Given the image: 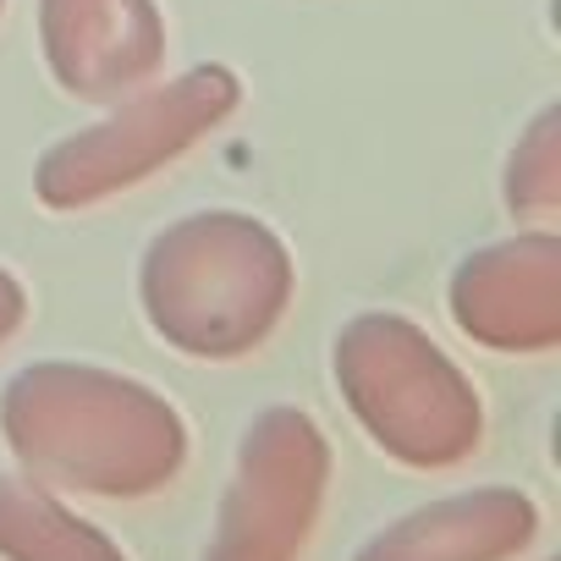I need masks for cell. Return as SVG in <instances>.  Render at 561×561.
Here are the masks:
<instances>
[{
	"label": "cell",
	"mask_w": 561,
	"mask_h": 561,
	"mask_svg": "<svg viewBox=\"0 0 561 561\" xmlns=\"http://www.w3.org/2000/svg\"><path fill=\"white\" fill-rule=\"evenodd\" d=\"M0 435L28 479L100 501H144L187 468V419L105 364L45 358L0 391Z\"/></svg>",
	"instance_id": "1"
},
{
	"label": "cell",
	"mask_w": 561,
	"mask_h": 561,
	"mask_svg": "<svg viewBox=\"0 0 561 561\" xmlns=\"http://www.w3.org/2000/svg\"><path fill=\"white\" fill-rule=\"evenodd\" d=\"M298 293L293 248L242 209H198L154 231L138 259V304L149 331L198 364L259 353Z\"/></svg>",
	"instance_id": "2"
},
{
	"label": "cell",
	"mask_w": 561,
	"mask_h": 561,
	"mask_svg": "<svg viewBox=\"0 0 561 561\" xmlns=\"http://www.w3.org/2000/svg\"><path fill=\"white\" fill-rule=\"evenodd\" d=\"M331 375L358 430L402 468L440 473L479 451L484 402L462 364L408 314L375 309L336 331Z\"/></svg>",
	"instance_id": "3"
},
{
	"label": "cell",
	"mask_w": 561,
	"mask_h": 561,
	"mask_svg": "<svg viewBox=\"0 0 561 561\" xmlns=\"http://www.w3.org/2000/svg\"><path fill=\"white\" fill-rule=\"evenodd\" d=\"M242 105V78L220 61L187 67L171 83H144L116 100L111 116L78 127L72 138L50 144L34 165V198L56 215L94 209L154 171L176 165L198 149L215 127H226Z\"/></svg>",
	"instance_id": "4"
},
{
	"label": "cell",
	"mask_w": 561,
	"mask_h": 561,
	"mask_svg": "<svg viewBox=\"0 0 561 561\" xmlns=\"http://www.w3.org/2000/svg\"><path fill=\"white\" fill-rule=\"evenodd\" d=\"M331 490V440L325 430L275 402L253 413L237 440V462L204 545V561H304Z\"/></svg>",
	"instance_id": "5"
},
{
	"label": "cell",
	"mask_w": 561,
	"mask_h": 561,
	"mask_svg": "<svg viewBox=\"0 0 561 561\" xmlns=\"http://www.w3.org/2000/svg\"><path fill=\"white\" fill-rule=\"evenodd\" d=\"M451 325L490 353H550L561 342V237L517 231L457 259L446 280Z\"/></svg>",
	"instance_id": "6"
},
{
	"label": "cell",
	"mask_w": 561,
	"mask_h": 561,
	"mask_svg": "<svg viewBox=\"0 0 561 561\" xmlns=\"http://www.w3.org/2000/svg\"><path fill=\"white\" fill-rule=\"evenodd\" d=\"M50 78L89 105H116L165 67V18L154 0H39Z\"/></svg>",
	"instance_id": "7"
},
{
	"label": "cell",
	"mask_w": 561,
	"mask_h": 561,
	"mask_svg": "<svg viewBox=\"0 0 561 561\" xmlns=\"http://www.w3.org/2000/svg\"><path fill=\"white\" fill-rule=\"evenodd\" d=\"M539 539V506L517 484L440 495L375 528L353 561H517Z\"/></svg>",
	"instance_id": "8"
},
{
	"label": "cell",
	"mask_w": 561,
	"mask_h": 561,
	"mask_svg": "<svg viewBox=\"0 0 561 561\" xmlns=\"http://www.w3.org/2000/svg\"><path fill=\"white\" fill-rule=\"evenodd\" d=\"M0 561H127V550L50 484L0 473Z\"/></svg>",
	"instance_id": "9"
},
{
	"label": "cell",
	"mask_w": 561,
	"mask_h": 561,
	"mask_svg": "<svg viewBox=\"0 0 561 561\" xmlns=\"http://www.w3.org/2000/svg\"><path fill=\"white\" fill-rule=\"evenodd\" d=\"M501 198L517 220H556L561 209V105H545L506 154Z\"/></svg>",
	"instance_id": "10"
},
{
	"label": "cell",
	"mask_w": 561,
	"mask_h": 561,
	"mask_svg": "<svg viewBox=\"0 0 561 561\" xmlns=\"http://www.w3.org/2000/svg\"><path fill=\"white\" fill-rule=\"evenodd\" d=\"M23 320H28V287H23L7 264H0V347L23 331Z\"/></svg>",
	"instance_id": "11"
},
{
	"label": "cell",
	"mask_w": 561,
	"mask_h": 561,
	"mask_svg": "<svg viewBox=\"0 0 561 561\" xmlns=\"http://www.w3.org/2000/svg\"><path fill=\"white\" fill-rule=\"evenodd\" d=\"M0 12H7V0H0Z\"/></svg>",
	"instance_id": "12"
}]
</instances>
